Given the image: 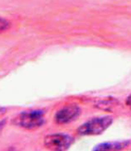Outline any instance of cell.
Here are the masks:
<instances>
[{
  "instance_id": "3957f363",
  "label": "cell",
  "mask_w": 131,
  "mask_h": 151,
  "mask_svg": "<svg viewBox=\"0 0 131 151\" xmlns=\"http://www.w3.org/2000/svg\"><path fill=\"white\" fill-rule=\"evenodd\" d=\"M74 139L66 133H52L45 136V146L51 150H67L73 144Z\"/></svg>"
},
{
  "instance_id": "7a4b0ae2",
  "label": "cell",
  "mask_w": 131,
  "mask_h": 151,
  "mask_svg": "<svg viewBox=\"0 0 131 151\" xmlns=\"http://www.w3.org/2000/svg\"><path fill=\"white\" fill-rule=\"evenodd\" d=\"M112 122H113V119L111 116L95 117V119H92L83 123L77 129V133L79 135H98L103 133L105 130H107L112 124Z\"/></svg>"
},
{
  "instance_id": "277c9868",
  "label": "cell",
  "mask_w": 131,
  "mask_h": 151,
  "mask_svg": "<svg viewBox=\"0 0 131 151\" xmlns=\"http://www.w3.org/2000/svg\"><path fill=\"white\" fill-rule=\"evenodd\" d=\"M81 108L77 105H68L63 107L56 112L55 122L59 125H65L74 122L78 116L81 115Z\"/></svg>"
},
{
  "instance_id": "5b68a950",
  "label": "cell",
  "mask_w": 131,
  "mask_h": 151,
  "mask_svg": "<svg viewBox=\"0 0 131 151\" xmlns=\"http://www.w3.org/2000/svg\"><path fill=\"white\" fill-rule=\"evenodd\" d=\"M130 142H108V143H101L98 146L94 147L93 150H121L127 147Z\"/></svg>"
},
{
  "instance_id": "8992f818",
  "label": "cell",
  "mask_w": 131,
  "mask_h": 151,
  "mask_svg": "<svg viewBox=\"0 0 131 151\" xmlns=\"http://www.w3.org/2000/svg\"><path fill=\"white\" fill-rule=\"evenodd\" d=\"M99 104H101V105H96V106L99 107V108H101V109H104V110H109V109H111L114 106V103L113 101H111L110 98H108L107 101H99Z\"/></svg>"
},
{
  "instance_id": "52a82bcc",
  "label": "cell",
  "mask_w": 131,
  "mask_h": 151,
  "mask_svg": "<svg viewBox=\"0 0 131 151\" xmlns=\"http://www.w3.org/2000/svg\"><path fill=\"white\" fill-rule=\"evenodd\" d=\"M127 104H128L129 106H130V108H131V95L129 96V98H128V101H127Z\"/></svg>"
},
{
  "instance_id": "6da1fadb",
  "label": "cell",
  "mask_w": 131,
  "mask_h": 151,
  "mask_svg": "<svg viewBox=\"0 0 131 151\" xmlns=\"http://www.w3.org/2000/svg\"><path fill=\"white\" fill-rule=\"evenodd\" d=\"M45 112L41 110L23 111L14 119V124L16 126L23 129L39 128L45 124Z\"/></svg>"
}]
</instances>
